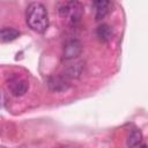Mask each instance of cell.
<instances>
[{"label":"cell","mask_w":148,"mask_h":148,"mask_svg":"<svg viewBox=\"0 0 148 148\" xmlns=\"http://www.w3.org/2000/svg\"><path fill=\"white\" fill-rule=\"evenodd\" d=\"M92 2L96 8V18L97 20L103 18L109 10L110 0H92Z\"/></svg>","instance_id":"7"},{"label":"cell","mask_w":148,"mask_h":148,"mask_svg":"<svg viewBox=\"0 0 148 148\" xmlns=\"http://www.w3.org/2000/svg\"><path fill=\"white\" fill-rule=\"evenodd\" d=\"M18 36H20V31L14 29V28L5 27V28L0 29V43L12 42V40L16 39Z\"/></svg>","instance_id":"6"},{"label":"cell","mask_w":148,"mask_h":148,"mask_svg":"<svg viewBox=\"0 0 148 148\" xmlns=\"http://www.w3.org/2000/svg\"><path fill=\"white\" fill-rule=\"evenodd\" d=\"M142 142V133L140 130H133L128 138H127V146L128 147H138Z\"/></svg>","instance_id":"9"},{"label":"cell","mask_w":148,"mask_h":148,"mask_svg":"<svg viewBox=\"0 0 148 148\" xmlns=\"http://www.w3.org/2000/svg\"><path fill=\"white\" fill-rule=\"evenodd\" d=\"M28 27L38 34H44L49 28V14L46 7L40 2H31L25 10Z\"/></svg>","instance_id":"1"},{"label":"cell","mask_w":148,"mask_h":148,"mask_svg":"<svg viewBox=\"0 0 148 148\" xmlns=\"http://www.w3.org/2000/svg\"><path fill=\"white\" fill-rule=\"evenodd\" d=\"M7 83H8V88L10 90V92L14 96L24 95L27 92V90H28V87H29L28 81L24 77L17 75V74L10 75L8 77V80H7Z\"/></svg>","instance_id":"3"},{"label":"cell","mask_w":148,"mask_h":148,"mask_svg":"<svg viewBox=\"0 0 148 148\" xmlns=\"http://www.w3.org/2000/svg\"><path fill=\"white\" fill-rule=\"evenodd\" d=\"M96 35L99 40L102 42H109L112 38V30L108 24H102L97 28Z\"/></svg>","instance_id":"8"},{"label":"cell","mask_w":148,"mask_h":148,"mask_svg":"<svg viewBox=\"0 0 148 148\" xmlns=\"http://www.w3.org/2000/svg\"><path fill=\"white\" fill-rule=\"evenodd\" d=\"M81 52H82V45L79 40H76V39L68 40L64 46L62 59L66 61L73 60L75 58H77L81 54Z\"/></svg>","instance_id":"4"},{"label":"cell","mask_w":148,"mask_h":148,"mask_svg":"<svg viewBox=\"0 0 148 148\" xmlns=\"http://www.w3.org/2000/svg\"><path fill=\"white\" fill-rule=\"evenodd\" d=\"M60 17L64 18L69 25H76L83 14V7L77 0H69L65 5H62L59 9Z\"/></svg>","instance_id":"2"},{"label":"cell","mask_w":148,"mask_h":148,"mask_svg":"<svg viewBox=\"0 0 148 148\" xmlns=\"http://www.w3.org/2000/svg\"><path fill=\"white\" fill-rule=\"evenodd\" d=\"M49 87L52 91L61 92L66 91L69 88V80L66 74L64 75H53L49 79Z\"/></svg>","instance_id":"5"}]
</instances>
